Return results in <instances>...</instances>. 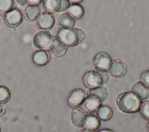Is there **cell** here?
<instances>
[{"label": "cell", "instance_id": "4316f807", "mask_svg": "<svg viewBox=\"0 0 149 132\" xmlns=\"http://www.w3.org/2000/svg\"><path fill=\"white\" fill-rule=\"evenodd\" d=\"M17 3L21 6H24L29 3V1H16Z\"/></svg>", "mask_w": 149, "mask_h": 132}, {"label": "cell", "instance_id": "484cf974", "mask_svg": "<svg viewBox=\"0 0 149 132\" xmlns=\"http://www.w3.org/2000/svg\"><path fill=\"white\" fill-rule=\"evenodd\" d=\"M6 112V108L4 105L0 103V117L3 116Z\"/></svg>", "mask_w": 149, "mask_h": 132}, {"label": "cell", "instance_id": "30bf717a", "mask_svg": "<svg viewBox=\"0 0 149 132\" xmlns=\"http://www.w3.org/2000/svg\"><path fill=\"white\" fill-rule=\"evenodd\" d=\"M87 112L82 108L77 107L74 108L71 113L70 120L72 124L76 127H83L87 117Z\"/></svg>", "mask_w": 149, "mask_h": 132}, {"label": "cell", "instance_id": "f546056e", "mask_svg": "<svg viewBox=\"0 0 149 132\" xmlns=\"http://www.w3.org/2000/svg\"><path fill=\"white\" fill-rule=\"evenodd\" d=\"M83 0H80V1H71L70 2L71 3H76V4H79L80 3L82 2Z\"/></svg>", "mask_w": 149, "mask_h": 132}, {"label": "cell", "instance_id": "4fadbf2b", "mask_svg": "<svg viewBox=\"0 0 149 132\" xmlns=\"http://www.w3.org/2000/svg\"><path fill=\"white\" fill-rule=\"evenodd\" d=\"M41 12V9L38 3H28L23 10V16L26 20L33 22L37 20Z\"/></svg>", "mask_w": 149, "mask_h": 132}, {"label": "cell", "instance_id": "d6a6232c", "mask_svg": "<svg viewBox=\"0 0 149 132\" xmlns=\"http://www.w3.org/2000/svg\"><path fill=\"white\" fill-rule=\"evenodd\" d=\"M0 24H1V20H0Z\"/></svg>", "mask_w": 149, "mask_h": 132}, {"label": "cell", "instance_id": "9a60e30c", "mask_svg": "<svg viewBox=\"0 0 149 132\" xmlns=\"http://www.w3.org/2000/svg\"><path fill=\"white\" fill-rule=\"evenodd\" d=\"M50 59V53L46 49L37 50L32 55V61L37 66H44L47 65Z\"/></svg>", "mask_w": 149, "mask_h": 132}, {"label": "cell", "instance_id": "d4e9b609", "mask_svg": "<svg viewBox=\"0 0 149 132\" xmlns=\"http://www.w3.org/2000/svg\"><path fill=\"white\" fill-rule=\"evenodd\" d=\"M140 80L146 86L149 87V70L142 73L140 76Z\"/></svg>", "mask_w": 149, "mask_h": 132}, {"label": "cell", "instance_id": "ffe728a7", "mask_svg": "<svg viewBox=\"0 0 149 132\" xmlns=\"http://www.w3.org/2000/svg\"><path fill=\"white\" fill-rule=\"evenodd\" d=\"M68 12L75 20L81 19L85 13L83 7L80 4L76 3H72Z\"/></svg>", "mask_w": 149, "mask_h": 132}, {"label": "cell", "instance_id": "44dd1931", "mask_svg": "<svg viewBox=\"0 0 149 132\" xmlns=\"http://www.w3.org/2000/svg\"><path fill=\"white\" fill-rule=\"evenodd\" d=\"M101 126L100 119L93 115H89L87 116L84 127L86 129H90L93 131H97L99 129Z\"/></svg>", "mask_w": 149, "mask_h": 132}, {"label": "cell", "instance_id": "83f0119b", "mask_svg": "<svg viewBox=\"0 0 149 132\" xmlns=\"http://www.w3.org/2000/svg\"><path fill=\"white\" fill-rule=\"evenodd\" d=\"M97 132H115V131H113V130H112L109 129H101V130L98 131Z\"/></svg>", "mask_w": 149, "mask_h": 132}, {"label": "cell", "instance_id": "5b68a950", "mask_svg": "<svg viewBox=\"0 0 149 132\" xmlns=\"http://www.w3.org/2000/svg\"><path fill=\"white\" fill-rule=\"evenodd\" d=\"M86 98V92L81 88H75L72 90L67 97L68 104L75 108L83 104Z\"/></svg>", "mask_w": 149, "mask_h": 132}, {"label": "cell", "instance_id": "ba28073f", "mask_svg": "<svg viewBox=\"0 0 149 132\" xmlns=\"http://www.w3.org/2000/svg\"><path fill=\"white\" fill-rule=\"evenodd\" d=\"M51 35L48 31H40L33 37V44L36 48L42 49L47 47L51 41Z\"/></svg>", "mask_w": 149, "mask_h": 132}, {"label": "cell", "instance_id": "1f68e13d", "mask_svg": "<svg viewBox=\"0 0 149 132\" xmlns=\"http://www.w3.org/2000/svg\"><path fill=\"white\" fill-rule=\"evenodd\" d=\"M0 132H1V126H0Z\"/></svg>", "mask_w": 149, "mask_h": 132}, {"label": "cell", "instance_id": "d6986e66", "mask_svg": "<svg viewBox=\"0 0 149 132\" xmlns=\"http://www.w3.org/2000/svg\"><path fill=\"white\" fill-rule=\"evenodd\" d=\"M97 117L102 121L110 120L113 116L112 108L107 105H101L96 111Z\"/></svg>", "mask_w": 149, "mask_h": 132}, {"label": "cell", "instance_id": "52a82bcc", "mask_svg": "<svg viewBox=\"0 0 149 132\" xmlns=\"http://www.w3.org/2000/svg\"><path fill=\"white\" fill-rule=\"evenodd\" d=\"M55 23L54 16L48 12H44L41 13L37 19V27L43 31H47L51 29Z\"/></svg>", "mask_w": 149, "mask_h": 132}, {"label": "cell", "instance_id": "4dcf8cb0", "mask_svg": "<svg viewBox=\"0 0 149 132\" xmlns=\"http://www.w3.org/2000/svg\"><path fill=\"white\" fill-rule=\"evenodd\" d=\"M146 130L147 132H149V122H148L147 126H146Z\"/></svg>", "mask_w": 149, "mask_h": 132}, {"label": "cell", "instance_id": "8fae6325", "mask_svg": "<svg viewBox=\"0 0 149 132\" xmlns=\"http://www.w3.org/2000/svg\"><path fill=\"white\" fill-rule=\"evenodd\" d=\"M4 20L6 24L12 28L19 26L23 20V16L21 11L17 8L5 14Z\"/></svg>", "mask_w": 149, "mask_h": 132}, {"label": "cell", "instance_id": "9c48e42d", "mask_svg": "<svg viewBox=\"0 0 149 132\" xmlns=\"http://www.w3.org/2000/svg\"><path fill=\"white\" fill-rule=\"evenodd\" d=\"M107 71L109 74L112 77L119 78L126 74L127 68L125 64L119 60H112Z\"/></svg>", "mask_w": 149, "mask_h": 132}, {"label": "cell", "instance_id": "f1b7e54d", "mask_svg": "<svg viewBox=\"0 0 149 132\" xmlns=\"http://www.w3.org/2000/svg\"><path fill=\"white\" fill-rule=\"evenodd\" d=\"M80 132H94V131L90 130V129H82Z\"/></svg>", "mask_w": 149, "mask_h": 132}, {"label": "cell", "instance_id": "ac0fdd59", "mask_svg": "<svg viewBox=\"0 0 149 132\" xmlns=\"http://www.w3.org/2000/svg\"><path fill=\"white\" fill-rule=\"evenodd\" d=\"M101 102L95 98L91 96H86V98L83 105L86 112L91 113L97 111L98 107L101 105Z\"/></svg>", "mask_w": 149, "mask_h": 132}, {"label": "cell", "instance_id": "3957f363", "mask_svg": "<svg viewBox=\"0 0 149 132\" xmlns=\"http://www.w3.org/2000/svg\"><path fill=\"white\" fill-rule=\"evenodd\" d=\"M57 36L69 47H76L80 45L86 38L84 32L79 28L59 30Z\"/></svg>", "mask_w": 149, "mask_h": 132}, {"label": "cell", "instance_id": "7a4b0ae2", "mask_svg": "<svg viewBox=\"0 0 149 132\" xmlns=\"http://www.w3.org/2000/svg\"><path fill=\"white\" fill-rule=\"evenodd\" d=\"M115 102L119 109L126 113L138 112L141 104L140 101L130 92H123L118 94Z\"/></svg>", "mask_w": 149, "mask_h": 132}, {"label": "cell", "instance_id": "2e32d148", "mask_svg": "<svg viewBox=\"0 0 149 132\" xmlns=\"http://www.w3.org/2000/svg\"><path fill=\"white\" fill-rule=\"evenodd\" d=\"M86 96L94 97L102 103L108 98V91L105 87L98 86L90 88L86 93Z\"/></svg>", "mask_w": 149, "mask_h": 132}, {"label": "cell", "instance_id": "5bb4252c", "mask_svg": "<svg viewBox=\"0 0 149 132\" xmlns=\"http://www.w3.org/2000/svg\"><path fill=\"white\" fill-rule=\"evenodd\" d=\"M59 30H66L73 28L76 23V20L68 12L62 13L56 21Z\"/></svg>", "mask_w": 149, "mask_h": 132}, {"label": "cell", "instance_id": "e0dca14e", "mask_svg": "<svg viewBox=\"0 0 149 132\" xmlns=\"http://www.w3.org/2000/svg\"><path fill=\"white\" fill-rule=\"evenodd\" d=\"M112 61L111 57L106 52H101L97 53L94 58L93 62L95 67L108 69L111 62Z\"/></svg>", "mask_w": 149, "mask_h": 132}, {"label": "cell", "instance_id": "603a6c76", "mask_svg": "<svg viewBox=\"0 0 149 132\" xmlns=\"http://www.w3.org/2000/svg\"><path fill=\"white\" fill-rule=\"evenodd\" d=\"M10 92L9 88L4 85H0V103H6L10 99Z\"/></svg>", "mask_w": 149, "mask_h": 132}, {"label": "cell", "instance_id": "7402d4cb", "mask_svg": "<svg viewBox=\"0 0 149 132\" xmlns=\"http://www.w3.org/2000/svg\"><path fill=\"white\" fill-rule=\"evenodd\" d=\"M16 8V3L13 0H0V13L6 14Z\"/></svg>", "mask_w": 149, "mask_h": 132}, {"label": "cell", "instance_id": "8992f818", "mask_svg": "<svg viewBox=\"0 0 149 132\" xmlns=\"http://www.w3.org/2000/svg\"><path fill=\"white\" fill-rule=\"evenodd\" d=\"M49 45L51 53L56 58L62 57L66 53L68 46L57 35L51 37Z\"/></svg>", "mask_w": 149, "mask_h": 132}, {"label": "cell", "instance_id": "277c9868", "mask_svg": "<svg viewBox=\"0 0 149 132\" xmlns=\"http://www.w3.org/2000/svg\"><path fill=\"white\" fill-rule=\"evenodd\" d=\"M42 2L46 12L51 14L65 12L71 6V2L68 0H45Z\"/></svg>", "mask_w": 149, "mask_h": 132}, {"label": "cell", "instance_id": "7c38bea8", "mask_svg": "<svg viewBox=\"0 0 149 132\" xmlns=\"http://www.w3.org/2000/svg\"><path fill=\"white\" fill-rule=\"evenodd\" d=\"M131 93L136 96L140 101L149 98V87L141 81L136 82L131 88Z\"/></svg>", "mask_w": 149, "mask_h": 132}, {"label": "cell", "instance_id": "6da1fadb", "mask_svg": "<svg viewBox=\"0 0 149 132\" xmlns=\"http://www.w3.org/2000/svg\"><path fill=\"white\" fill-rule=\"evenodd\" d=\"M109 79V74L107 69L95 67L93 70L84 73L83 77V83L86 87L92 88L102 86L107 83Z\"/></svg>", "mask_w": 149, "mask_h": 132}, {"label": "cell", "instance_id": "cb8c5ba5", "mask_svg": "<svg viewBox=\"0 0 149 132\" xmlns=\"http://www.w3.org/2000/svg\"><path fill=\"white\" fill-rule=\"evenodd\" d=\"M139 110L143 117L149 120V100L143 101L141 103Z\"/></svg>", "mask_w": 149, "mask_h": 132}]
</instances>
